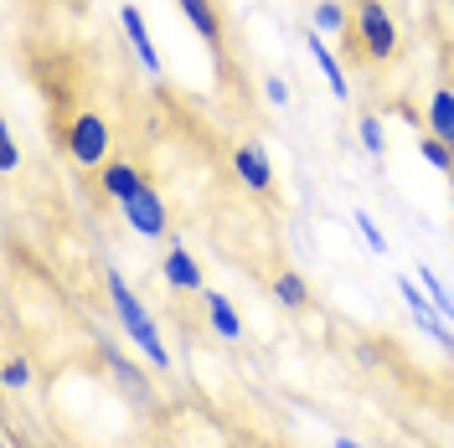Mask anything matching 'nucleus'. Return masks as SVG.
Returning <instances> with one entry per match:
<instances>
[{
    "label": "nucleus",
    "mask_w": 454,
    "mask_h": 448,
    "mask_svg": "<svg viewBox=\"0 0 454 448\" xmlns=\"http://www.w3.org/2000/svg\"><path fill=\"white\" fill-rule=\"evenodd\" d=\"M104 294H109V309H114V320H119V330L129 336V345H135L155 371H170V345L160 340L155 320H150V309L140 305V294L124 283L119 268H104Z\"/></svg>",
    "instance_id": "nucleus-1"
},
{
    "label": "nucleus",
    "mask_w": 454,
    "mask_h": 448,
    "mask_svg": "<svg viewBox=\"0 0 454 448\" xmlns=\"http://www.w3.org/2000/svg\"><path fill=\"white\" fill-rule=\"evenodd\" d=\"M119 217L129 222V232H135V237H150V243L170 237V206H166V197H160L155 186H145L140 197L124 201V206H119Z\"/></svg>",
    "instance_id": "nucleus-4"
},
{
    "label": "nucleus",
    "mask_w": 454,
    "mask_h": 448,
    "mask_svg": "<svg viewBox=\"0 0 454 448\" xmlns=\"http://www.w3.org/2000/svg\"><path fill=\"white\" fill-rule=\"evenodd\" d=\"M16 166H21V144H16V135H11V129H0V170L11 175Z\"/></svg>",
    "instance_id": "nucleus-22"
},
{
    "label": "nucleus",
    "mask_w": 454,
    "mask_h": 448,
    "mask_svg": "<svg viewBox=\"0 0 454 448\" xmlns=\"http://www.w3.org/2000/svg\"><path fill=\"white\" fill-rule=\"evenodd\" d=\"M419 155H424L428 170H439V175H454V150L444 140H434V135H424L419 140Z\"/></svg>",
    "instance_id": "nucleus-19"
},
{
    "label": "nucleus",
    "mask_w": 454,
    "mask_h": 448,
    "mask_svg": "<svg viewBox=\"0 0 454 448\" xmlns=\"http://www.w3.org/2000/svg\"><path fill=\"white\" fill-rule=\"evenodd\" d=\"M300 42H305V52L315 57V67L325 73V88H331V98H340V104H346V98H351V83H346V67H340V57L325 47V36L310 27L305 36H300Z\"/></svg>",
    "instance_id": "nucleus-9"
},
{
    "label": "nucleus",
    "mask_w": 454,
    "mask_h": 448,
    "mask_svg": "<svg viewBox=\"0 0 454 448\" xmlns=\"http://www.w3.org/2000/svg\"><path fill=\"white\" fill-rule=\"evenodd\" d=\"M413 274H419V283L428 289V299H434V309H439V314H444V320L454 325V294L444 289V279H439L434 268H413Z\"/></svg>",
    "instance_id": "nucleus-18"
},
{
    "label": "nucleus",
    "mask_w": 454,
    "mask_h": 448,
    "mask_svg": "<svg viewBox=\"0 0 454 448\" xmlns=\"http://www.w3.org/2000/svg\"><path fill=\"white\" fill-rule=\"evenodd\" d=\"M119 31H124L129 52L140 57V67H145V73H160V52H155V42H150V27H145L140 5H119Z\"/></svg>",
    "instance_id": "nucleus-8"
},
{
    "label": "nucleus",
    "mask_w": 454,
    "mask_h": 448,
    "mask_svg": "<svg viewBox=\"0 0 454 448\" xmlns=\"http://www.w3.org/2000/svg\"><path fill=\"white\" fill-rule=\"evenodd\" d=\"M145 181L140 175V166L135 160H109V166H98V191H104V201H114V206H124L129 197H140Z\"/></svg>",
    "instance_id": "nucleus-7"
},
{
    "label": "nucleus",
    "mask_w": 454,
    "mask_h": 448,
    "mask_svg": "<svg viewBox=\"0 0 454 448\" xmlns=\"http://www.w3.org/2000/svg\"><path fill=\"white\" fill-rule=\"evenodd\" d=\"M269 294H274L284 309H294V314H300V309H310V299H315L310 283H305V274H294V268H279L274 283H269Z\"/></svg>",
    "instance_id": "nucleus-14"
},
{
    "label": "nucleus",
    "mask_w": 454,
    "mask_h": 448,
    "mask_svg": "<svg viewBox=\"0 0 454 448\" xmlns=\"http://www.w3.org/2000/svg\"><path fill=\"white\" fill-rule=\"evenodd\" d=\"M0 382H5V392H21V387L31 382V361H27V356H11V361H5V376H0Z\"/></svg>",
    "instance_id": "nucleus-21"
},
{
    "label": "nucleus",
    "mask_w": 454,
    "mask_h": 448,
    "mask_svg": "<svg viewBox=\"0 0 454 448\" xmlns=\"http://www.w3.org/2000/svg\"><path fill=\"white\" fill-rule=\"evenodd\" d=\"M176 11L186 16V27L197 31L212 52H223V11H217V0H176Z\"/></svg>",
    "instance_id": "nucleus-10"
},
{
    "label": "nucleus",
    "mask_w": 454,
    "mask_h": 448,
    "mask_svg": "<svg viewBox=\"0 0 454 448\" xmlns=\"http://www.w3.org/2000/svg\"><path fill=\"white\" fill-rule=\"evenodd\" d=\"M351 42H356V57L362 62H393L397 57V21L382 0H356L351 5Z\"/></svg>",
    "instance_id": "nucleus-3"
},
{
    "label": "nucleus",
    "mask_w": 454,
    "mask_h": 448,
    "mask_svg": "<svg viewBox=\"0 0 454 448\" xmlns=\"http://www.w3.org/2000/svg\"><path fill=\"white\" fill-rule=\"evenodd\" d=\"M424 129L434 135V140H444L454 150V88H434L428 113H424Z\"/></svg>",
    "instance_id": "nucleus-12"
},
{
    "label": "nucleus",
    "mask_w": 454,
    "mask_h": 448,
    "mask_svg": "<svg viewBox=\"0 0 454 448\" xmlns=\"http://www.w3.org/2000/svg\"><path fill=\"white\" fill-rule=\"evenodd\" d=\"M450 197H454V175H450Z\"/></svg>",
    "instance_id": "nucleus-25"
},
{
    "label": "nucleus",
    "mask_w": 454,
    "mask_h": 448,
    "mask_svg": "<svg viewBox=\"0 0 454 448\" xmlns=\"http://www.w3.org/2000/svg\"><path fill=\"white\" fill-rule=\"evenodd\" d=\"M351 222H356V232L367 237V248H372V252H387V232H382V227L367 217V206H356V212H351Z\"/></svg>",
    "instance_id": "nucleus-20"
},
{
    "label": "nucleus",
    "mask_w": 454,
    "mask_h": 448,
    "mask_svg": "<svg viewBox=\"0 0 454 448\" xmlns=\"http://www.w3.org/2000/svg\"><path fill=\"white\" fill-rule=\"evenodd\" d=\"M397 299L413 309V320H424V314H439L434 299H428V289L419 283V274H397Z\"/></svg>",
    "instance_id": "nucleus-16"
},
{
    "label": "nucleus",
    "mask_w": 454,
    "mask_h": 448,
    "mask_svg": "<svg viewBox=\"0 0 454 448\" xmlns=\"http://www.w3.org/2000/svg\"><path fill=\"white\" fill-rule=\"evenodd\" d=\"M356 140H362V150H367L372 160H382V150H387V129H382L377 113H362V119H356Z\"/></svg>",
    "instance_id": "nucleus-17"
},
{
    "label": "nucleus",
    "mask_w": 454,
    "mask_h": 448,
    "mask_svg": "<svg viewBox=\"0 0 454 448\" xmlns=\"http://www.w3.org/2000/svg\"><path fill=\"white\" fill-rule=\"evenodd\" d=\"M450 5H454V0H450Z\"/></svg>",
    "instance_id": "nucleus-26"
},
{
    "label": "nucleus",
    "mask_w": 454,
    "mask_h": 448,
    "mask_svg": "<svg viewBox=\"0 0 454 448\" xmlns=\"http://www.w3.org/2000/svg\"><path fill=\"white\" fill-rule=\"evenodd\" d=\"M232 175H238V186L254 191V197H269V191H274V160H269V150L254 144V140H243L232 150Z\"/></svg>",
    "instance_id": "nucleus-5"
},
{
    "label": "nucleus",
    "mask_w": 454,
    "mask_h": 448,
    "mask_svg": "<svg viewBox=\"0 0 454 448\" xmlns=\"http://www.w3.org/2000/svg\"><path fill=\"white\" fill-rule=\"evenodd\" d=\"M331 448H367V444H356V438H336Z\"/></svg>",
    "instance_id": "nucleus-24"
},
{
    "label": "nucleus",
    "mask_w": 454,
    "mask_h": 448,
    "mask_svg": "<svg viewBox=\"0 0 454 448\" xmlns=\"http://www.w3.org/2000/svg\"><path fill=\"white\" fill-rule=\"evenodd\" d=\"M263 98H269L274 109H284V104H289V83H284V78H263Z\"/></svg>",
    "instance_id": "nucleus-23"
},
{
    "label": "nucleus",
    "mask_w": 454,
    "mask_h": 448,
    "mask_svg": "<svg viewBox=\"0 0 454 448\" xmlns=\"http://www.w3.org/2000/svg\"><path fill=\"white\" fill-rule=\"evenodd\" d=\"M160 279H166V289H176V294H201V289H207V279H201V263L192 258V248H186L181 237H170V243H166Z\"/></svg>",
    "instance_id": "nucleus-6"
},
{
    "label": "nucleus",
    "mask_w": 454,
    "mask_h": 448,
    "mask_svg": "<svg viewBox=\"0 0 454 448\" xmlns=\"http://www.w3.org/2000/svg\"><path fill=\"white\" fill-rule=\"evenodd\" d=\"M109 371H114V382H119L124 392L135 397V402H150V376H145L135 361H124V356H109Z\"/></svg>",
    "instance_id": "nucleus-15"
},
{
    "label": "nucleus",
    "mask_w": 454,
    "mask_h": 448,
    "mask_svg": "<svg viewBox=\"0 0 454 448\" xmlns=\"http://www.w3.org/2000/svg\"><path fill=\"white\" fill-rule=\"evenodd\" d=\"M310 27L320 31V36H336V42H346V36H351V5H346V0H315Z\"/></svg>",
    "instance_id": "nucleus-13"
},
{
    "label": "nucleus",
    "mask_w": 454,
    "mask_h": 448,
    "mask_svg": "<svg viewBox=\"0 0 454 448\" xmlns=\"http://www.w3.org/2000/svg\"><path fill=\"white\" fill-rule=\"evenodd\" d=\"M201 309H207V325L217 330V340H243V314L232 309L223 289H201Z\"/></svg>",
    "instance_id": "nucleus-11"
},
{
    "label": "nucleus",
    "mask_w": 454,
    "mask_h": 448,
    "mask_svg": "<svg viewBox=\"0 0 454 448\" xmlns=\"http://www.w3.org/2000/svg\"><path fill=\"white\" fill-rule=\"evenodd\" d=\"M62 150H67V160L78 170H98V166H109L114 155V129H109V119L98 109H78L67 124H62Z\"/></svg>",
    "instance_id": "nucleus-2"
}]
</instances>
